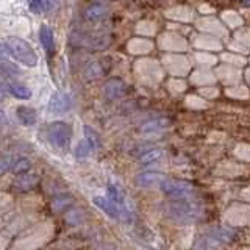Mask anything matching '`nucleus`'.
I'll list each match as a JSON object with an SVG mask.
<instances>
[{
  "mask_svg": "<svg viewBox=\"0 0 250 250\" xmlns=\"http://www.w3.org/2000/svg\"><path fill=\"white\" fill-rule=\"evenodd\" d=\"M164 213L177 224H192L203 217V207L189 199H180L164 207Z\"/></svg>",
  "mask_w": 250,
  "mask_h": 250,
  "instance_id": "obj_1",
  "label": "nucleus"
},
{
  "mask_svg": "<svg viewBox=\"0 0 250 250\" xmlns=\"http://www.w3.org/2000/svg\"><path fill=\"white\" fill-rule=\"evenodd\" d=\"M6 53L13 57L16 61H19L21 64L27 67H35L38 66V55L35 53L33 47H31L27 41L18 38V36H8L3 41Z\"/></svg>",
  "mask_w": 250,
  "mask_h": 250,
  "instance_id": "obj_2",
  "label": "nucleus"
},
{
  "mask_svg": "<svg viewBox=\"0 0 250 250\" xmlns=\"http://www.w3.org/2000/svg\"><path fill=\"white\" fill-rule=\"evenodd\" d=\"M105 69L102 67V61H92L84 67V78L86 80H96L100 75H104Z\"/></svg>",
  "mask_w": 250,
  "mask_h": 250,
  "instance_id": "obj_20",
  "label": "nucleus"
},
{
  "mask_svg": "<svg viewBox=\"0 0 250 250\" xmlns=\"http://www.w3.org/2000/svg\"><path fill=\"white\" fill-rule=\"evenodd\" d=\"M186 104L189 105L191 108H203V106H205V102L197 99V97H188L186 99Z\"/></svg>",
  "mask_w": 250,
  "mask_h": 250,
  "instance_id": "obj_31",
  "label": "nucleus"
},
{
  "mask_svg": "<svg viewBox=\"0 0 250 250\" xmlns=\"http://www.w3.org/2000/svg\"><path fill=\"white\" fill-rule=\"evenodd\" d=\"M224 221L233 227L250 225V205L242 203H233L224 213Z\"/></svg>",
  "mask_w": 250,
  "mask_h": 250,
  "instance_id": "obj_3",
  "label": "nucleus"
},
{
  "mask_svg": "<svg viewBox=\"0 0 250 250\" xmlns=\"http://www.w3.org/2000/svg\"><path fill=\"white\" fill-rule=\"evenodd\" d=\"M125 91H127V86H125V83L122 80H119V78H114V80H109L105 88H104V96L108 99V100H117L121 99Z\"/></svg>",
  "mask_w": 250,
  "mask_h": 250,
  "instance_id": "obj_8",
  "label": "nucleus"
},
{
  "mask_svg": "<svg viewBox=\"0 0 250 250\" xmlns=\"http://www.w3.org/2000/svg\"><path fill=\"white\" fill-rule=\"evenodd\" d=\"M195 246H197L199 250H222V242H219L213 236H209V234L200 236Z\"/></svg>",
  "mask_w": 250,
  "mask_h": 250,
  "instance_id": "obj_19",
  "label": "nucleus"
},
{
  "mask_svg": "<svg viewBox=\"0 0 250 250\" xmlns=\"http://www.w3.org/2000/svg\"><path fill=\"white\" fill-rule=\"evenodd\" d=\"M0 227H2V219H0Z\"/></svg>",
  "mask_w": 250,
  "mask_h": 250,
  "instance_id": "obj_38",
  "label": "nucleus"
},
{
  "mask_svg": "<svg viewBox=\"0 0 250 250\" xmlns=\"http://www.w3.org/2000/svg\"><path fill=\"white\" fill-rule=\"evenodd\" d=\"M234 155L242 161H250V146L239 144L236 148H234Z\"/></svg>",
  "mask_w": 250,
  "mask_h": 250,
  "instance_id": "obj_26",
  "label": "nucleus"
},
{
  "mask_svg": "<svg viewBox=\"0 0 250 250\" xmlns=\"http://www.w3.org/2000/svg\"><path fill=\"white\" fill-rule=\"evenodd\" d=\"M49 141L58 148H66L72 138V128L66 122H53L49 125Z\"/></svg>",
  "mask_w": 250,
  "mask_h": 250,
  "instance_id": "obj_4",
  "label": "nucleus"
},
{
  "mask_svg": "<svg viewBox=\"0 0 250 250\" xmlns=\"http://www.w3.org/2000/svg\"><path fill=\"white\" fill-rule=\"evenodd\" d=\"M241 197L244 200H247V202H250V188H246V189L241 191Z\"/></svg>",
  "mask_w": 250,
  "mask_h": 250,
  "instance_id": "obj_33",
  "label": "nucleus"
},
{
  "mask_svg": "<svg viewBox=\"0 0 250 250\" xmlns=\"http://www.w3.org/2000/svg\"><path fill=\"white\" fill-rule=\"evenodd\" d=\"M47 8H49V2H47V0H31L30 2V10L33 13L41 14L47 10Z\"/></svg>",
  "mask_w": 250,
  "mask_h": 250,
  "instance_id": "obj_28",
  "label": "nucleus"
},
{
  "mask_svg": "<svg viewBox=\"0 0 250 250\" xmlns=\"http://www.w3.org/2000/svg\"><path fill=\"white\" fill-rule=\"evenodd\" d=\"M66 217V222L70 224V225H78V224H82L84 221V213L80 209V208H72V209H69L67 213L64 214Z\"/></svg>",
  "mask_w": 250,
  "mask_h": 250,
  "instance_id": "obj_22",
  "label": "nucleus"
},
{
  "mask_svg": "<svg viewBox=\"0 0 250 250\" xmlns=\"http://www.w3.org/2000/svg\"><path fill=\"white\" fill-rule=\"evenodd\" d=\"M0 70L2 72H5L6 75H13V74H21L19 69L13 67V64H10V62H2V66H0Z\"/></svg>",
  "mask_w": 250,
  "mask_h": 250,
  "instance_id": "obj_30",
  "label": "nucleus"
},
{
  "mask_svg": "<svg viewBox=\"0 0 250 250\" xmlns=\"http://www.w3.org/2000/svg\"><path fill=\"white\" fill-rule=\"evenodd\" d=\"M163 194L169 195L172 199H188L192 194V186L186 182H177V180H163L160 183Z\"/></svg>",
  "mask_w": 250,
  "mask_h": 250,
  "instance_id": "obj_5",
  "label": "nucleus"
},
{
  "mask_svg": "<svg viewBox=\"0 0 250 250\" xmlns=\"http://www.w3.org/2000/svg\"><path fill=\"white\" fill-rule=\"evenodd\" d=\"M84 44L86 47L89 49H96V50H104L108 47L109 44V36L108 35H96V36H91V38H86L84 39Z\"/></svg>",
  "mask_w": 250,
  "mask_h": 250,
  "instance_id": "obj_17",
  "label": "nucleus"
},
{
  "mask_svg": "<svg viewBox=\"0 0 250 250\" xmlns=\"http://www.w3.org/2000/svg\"><path fill=\"white\" fill-rule=\"evenodd\" d=\"M163 180H166V177L158 174V172H146V174H141L136 177V182L139 186H153V185H160Z\"/></svg>",
  "mask_w": 250,
  "mask_h": 250,
  "instance_id": "obj_13",
  "label": "nucleus"
},
{
  "mask_svg": "<svg viewBox=\"0 0 250 250\" xmlns=\"http://www.w3.org/2000/svg\"><path fill=\"white\" fill-rule=\"evenodd\" d=\"M169 125V121L164 119V117H160V119H153L146 122L143 127H141V131L143 133H158L163 131Z\"/></svg>",
  "mask_w": 250,
  "mask_h": 250,
  "instance_id": "obj_18",
  "label": "nucleus"
},
{
  "mask_svg": "<svg viewBox=\"0 0 250 250\" xmlns=\"http://www.w3.org/2000/svg\"><path fill=\"white\" fill-rule=\"evenodd\" d=\"M72 108V99L66 92H55L49 102V111L53 114H64Z\"/></svg>",
  "mask_w": 250,
  "mask_h": 250,
  "instance_id": "obj_6",
  "label": "nucleus"
},
{
  "mask_svg": "<svg viewBox=\"0 0 250 250\" xmlns=\"http://www.w3.org/2000/svg\"><path fill=\"white\" fill-rule=\"evenodd\" d=\"M16 116H18L19 122L22 125H27V127L35 125V122H36V111L30 106H19L16 109Z\"/></svg>",
  "mask_w": 250,
  "mask_h": 250,
  "instance_id": "obj_12",
  "label": "nucleus"
},
{
  "mask_svg": "<svg viewBox=\"0 0 250 250\" xmlns=\"http://www.w3.org/2000/svg\"><path fill=\"white\" fill-rule=\"evenodd\" d=\"M6 89H8V92H10L13 97L19 99V100H28V99H31L30 88H27V86H23V84H19V83L13 82V83H8Z\"/></svg>",
  "mask_w": 250,
  "mask_h": 250,
  "instance_id": "obj_15",
  "label": "nucleus"
},
{
  "mask_svg": "<svg viewBox=\"0 0 250 250\" xmlns=\"http://www.w3.org/2000/svg\"><path fill=\"white\" fill-rule=\"evenodd\" d=\"M92 202H94V205H96L97 208H100L105 214H108L111 219H121V207L116 205L113 200L97 195V197L92 199Z\"/></svg>",
  "mask_w": 250,
  "mask_h": 250,
  "instance_id": "obj_7",
  "label": "nucleus"
},
{
  "mask_svg": "<svg viewBox=\"0 0 250 250\" xmlns=\"http://www.w3.org/2000/svg\"><path fill=\"white\" fill-rule=\"evenodd\" d=\"M10 166H11V158H10V156L0 158V175H2L3 172H6L8 169H10Z\"/></svg>",
  "mask_w": 250,
  "mask_h": 250,
  "instance_id": "obj_32",
  "label": "nucleus"
},
{
  "mask_svg": "<svg viewBox=\"0 0 250 250\" xmlns=\"http://www.w3.org/2000/svg\"><path fill=\"white\" fill-rule=\"evenodd\" d=\"M39 41H41V44L45 49V52L52 53L55 50L53 33H52V30L47 25H41V28H39Z\"/></svg>",
  "mask_w": 250,
  "mask_h": 250,
  "instance_id": "obj_16",
  "label": "nucleus"
},
{
  "mask_svg": "<svg viewBox=\"0 0 250 250\" xmlns=\"http://www.w3.org/2000/svg\"><path fill=\"white\" fill-rule=\"evenodd\" d=\"M13 203V199L8 194H0V211H6L10 209Z\"/></svg>",
  "mask_w": 250,
  "mask_h": 250,
  "instance_id": "obj_29",
  "label": "nucleus"
},
{
  "mask_svg": "<svg viewBox=\"0 0 250 250\" xmlns=\"http://www.w3.org/2000/svg\"><path fill=\"white\" fill-rule=\"evenodd\" d=\"M108 14H109V10L105 5H100V3L89 5L84 10V13H83L84 19L88 21V22H99L102 19H105Z\"/></svg>",
  "mask_w": 250,
  "mask_h": 250,
  "instance_id": "obj_9",
  "label": "nucleus"
},
{
  "mask_svg": "<svg viewBox=\"0 0 250 250\" xmlns=\"http://www.w3.org/2000/svg\"><path fill=\"white\" fill-rule=\"evenodd\" d=\"M242 250H250V249H242Z\"/></svg>",
  "mask_w": 250,
  "mask_h": 250,
  "instance_id": "obj_39",
  "label": "nucleus"
},
{
  "mask_svg": "<svg viewBox=\"0 0 250 250\" xmlns=\"http://www.w3.org/2000/svg\"><path fill=\"white\" fill-rule=\"evenodd\" d=\"M74 203V199L70 197V195H67V194H61V195H57V197L53 199V202H52V208L55 209V211H61V209H66V208H69L70 205Z\"/></svg>",
  "mask_w": 250,
  "mask_h": 250,
  "instance_id": "obj_21",
  "label": "nucleus"
},
{
  "mask_svg": "<svg viewBox=\"0 0 250 250\" xmlns=\"http://www.w3.org/2000/svg\"><path fill=\"white\" fill-rule=\"evenodd\" d=\"M91 146L88 144V141L86 139H83V141H80V143L77 144V147H75V156L77 158H80V160H83V158H86L89 153H91Z\"/></svg>",
  "mask_w": 250,
  "mask_h": 250,
  "instance_id": "obj_25",
  "label": "nucleus"
},
{
  "mask_svg": "<svg viewBox=\"0 0 250 250\" xmlns=\"http://www.w3.org/2000/svg\"><path fill=\"white\" fill-rule=\"evenodd\" d=\"M38 180H39V178H38L36 175H31V174H21V175L13 182V185H14V188H18V189H21V191H28V189H31L33 186H36Z\"/></svg>",
  "mask_w": 250,
  "mask_h": 250,
  "instance_id": "obj_14",
  "label": "nucleus"
},
{
  "mask_svg": "<svg viewBox=\"0 0 250 250\" xmlns=\"http://www.w3.org/2000/svg\"><path fill=\"white\" fill-rule=\"evenodd\" d=\"M8 247V239L5 236H0V250H5Z\"/></svg>",
  "mask_w": 250,
  "mask_h": 250,
  "instance_id": "obj_35",
  "label": "nucleus"
},
{
  "mask_svg": "<svg viewBox=\"0 0 250 250\" xmlns=\"http://www.w3.org/2000/svg\"><path fill=\"white\" fill-rule=\"evenodd\" d=\"M241 174H244V167L233 163H222L216 167V175L221 177H238Z\"/></svg>",
  "mask_w": 250,
  "mask_h": 250,
  "instance_id": "obj_11",
  "label": "nucleus"
},
{
  "mask_svg": "<svg viewBox=\"0 0 250 250\" xmlns=\"http://www.w3.org/2000/svg\"><path fill=\"white\" fill-rule=\"evenodd\" d=\"M3 94H5V92H3V86L0 84V97H3Z\"/></svg>",
  "mask_w": 250,
  "mask_h": 250,
  "instance_id": "obj_37",
  "label": "nucleus"
},
{
  "mask_svg": "<svg viewBox=\"0 0 250 250\" xmlns=\"http://www.w3.org/2000/svg\"><path fill=\"white\" fill-rule=\"evenodd\" d=\"M3 49H5V45H0V61H3Z\"/></svg>",
  "mask_w": 250,
  "mask_h": 250,
  "instance_id": "obj_36",
  "label": "nucleus"
},
{
  "mask_svg": "<svg viewBox=\"0 0 250 250\" xmlns=\"http://www.w3.org/2000/svg\"><path fill=\"white\" fill-rule=\"evenodd\" d=\"M84 139L88 141V144L91 146L92 150H97V148L100 147V138H99V135L91 127H88V125L84 127Z\"/></svg>",
  "mask_w": 250,
  "mask_h": 250,
  "instance_id": "obj_23",
  "label": "nucleus"
},
{
  "mask_svg": "<svg viewBox=\"0 0 250 250\" xmlns=\"http://www.w3.org/2000/svg\"><path fill=\"white\" fill-rule=\"evenodd\" d=\"M208 234L217 239L219 242H222V244H230L234 239V233L230 231L229 229H225V227H209Z\"/></svg>",
  "mask_w": 250,
  "mask_h": 250,
  "instance_id": "obj_10",
  "label": "nucleus"
},
{
  "mask_svg": "<svg viewBox=\"0 0 250 250\" xmlns=\"http://www.w3.org/2000/svg\"><path fill=\"white\" fill-rule=\"evenodd\" d=\"M163 155H164V150H161V148H153V150L147 152V153H144L143 156H141V163H143V164H148V163L158 161Z\"/></svg>",
  "mask_w": 250,
  "mask_h": 250,
  "instance_id": "obj_24",
  "label": "nucleus"
},
{
  "mask_svg": "<svg viewBox=\"0 0 250 250\" xmlns=\"http://www.w3.org/2000/svg\"><path fill=\"white\" fill-rule=\"evenodd\" d=\"M30 169V161L27 158H21L13 164V172L14 174H25Z\"/></svg>",
  "mask_w": 250,
  "mask_h": 250,
  "instance_id": "obj_27",
  "label": "nucleus"
},
{
  "mask_svg": "<svg viewBox=\"0 0 250 250\" xmlns=\"http://www.w3.org/2000/svg\"><path fill=\"white\" fill-rule=\"evenodd\" d=\"M202 94H205L208 97H214V96H217V91L216 89H202Z\"/></svg>",
  "mask_w": 250,
  "mask_h": 250,
  "instance_id": "obj_34",
  "label": "nucleus"
}]
</instances>
